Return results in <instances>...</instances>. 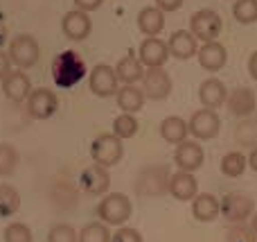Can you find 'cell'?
<instances>
[{"instance_id": "6da1fadb", "label": "cell", "mask_w": 257, "mask_h": 242, "mask_svg": "<svg viewBox=\"0 0 257 242\" xmlns=\"http://www.w3.org/2000/svg\"><path fill=\"white\" fill-rule=\"evenodd\" d=\"M86 77V61L75 50H63L52 61V79L59 89H72Z\"/></svg>"}, {"instance_id": "7a4b0ae2", "label": "cell", "mask_w": 257, "mask_h": 242, "mask_svg": "<svg viewBox=\"0 0 257 242\" xmlns=\"http://www.w3.org/2000/svg\"><path fill=\"white\" fill-rule=\"evenodd\" d=\"M169 172L167 166H147L138 172L136 181H133V190L138 197H160V195L169 193Z\"/></svg>"}, {"instance_id": "3957f363", "label": "cell", "mask_w": 257, "mask_h": 242, "mask_svg": "<svg viewBox=\"0 0 257 242\" xmlns=\"http://www.w3.org/2000/svg\"><path fill=\"white\" fill-rule=\"evenodd\" d=\"M133 204L124 193H108L97 204V217L106 226H124V222L131 217Z\"/></svg>"}, {"instance_id": "277c9868", "label": "cell", "mask_w": 257, "mask_h": 242, "mask_svg": "<svg viewBox=\"0 0 257 242\" xmlns=\"http://www.w3.org/2000/svg\"><path fill=\"white\" fill-rule=\"evenodd\" d=\"M122 156H124V145L115 134H99L90 143V158L95 161V166H102L108 170V168L117 166Z\"/></svg>"}, {"instance_id": "5b68a950", "label": "cell", "mask_w": 257, "mask_h": 242, "mask_svg": "<svg viewBox=\"0 0 257 242\" xmlns=\"http://www.w3.org/2000/svg\"><path fill=\"white\" fill-rule=\"evenodd\" d=\"M221 16L214 9H199L190 16V32L196 41H203V43L217 41V36L221 34Z\"/></svg>"}, {"instance_id": "8992f818", "label": "cell", "mask_w": 257, "mask_h": 242, "mask_svg": "<svg viewBox=\"0 0 257 242\" xmlns=\"http://www.w3.org/2000/svg\"><path fill=\"white\" fill-rule=\"evenodd\" d=\"M39 43L32 34H18L9 41V61L14 66H18V70H25V68H32L36 61H39Z\"/></svg>"}, {"instance_id": "52a82bcc", "label": "cell", "mask_w": 257, "mask_h": 242, "mask_svg": "<svg viewBox=\"0 0 257 242\" xmlns=\"http://www.w3.org/2000/svg\"><path fill=\"white\" fill-rule=\"evenodd\" d=\"M187 129L196 140H212L221 131V118L212 109H199V111H194L190 116Z\"/></svg>"}, {"instance_id": "ba28073f", "label": "cell", "mask_w": 257, "mask_h": 242, "mask_svg": "<svg viewBox=\"0 0 257 242\" xmlns=\"http://www.w3.org/2000/svg\"><path fill=\"white\" fill-rule=\"evenodd\" d=\"M255 202L246 193H228L221 197V215L230 224H244L248 217H253Z\"/></svg>"}, {"instance_id": "9c48e42d", "label": "cell", "mask_w": 257, "mask_h": 242, "mask_svg": "<svg viewBox=\"0 0 257 242\" xmlns=\"http://www.w3.org/2000/svg\"><path fill=\"white\" fill-rule=\"evenodd\" d=\"M172 89H174V82L165 68H147L145 70L142 93H145L147 100H154V102L167 100L172 95Z\"/></svg>"}, {"instance_id": "30bf717a", "label": "cell", "mask_w": 257, "mask_h": 242, "mask_svg": "<svg viewBox=\"0 0 257 242\" xmlns=\"http://www.w3.org/2000/svg\"><path fill=\"white\" fill-rule=\"evenodd\" d=\"M59 109V98L54 91L50 89H32L30 98H27V113L34 120H48L57 113Z\"/></svg>"}, {"instance_id": "8fae6325", "label": "cell", "mask_w": 257, "mask_h": 242, "mask_svg": "<svg viewBox=\"0 0 257 242\" xmlns=\"http://www.w3.org/2000/svg\"><path fill=\"white\" fill-rule=\"evenodd\" d=\"M88 86L97 98H113L120 91V79L115 75V68L106 63H97L88 75Z\"/></svg>"}, {"instance_id": "7c38bea8", "label": "cell", "mask_w": 257, "mask_h": 242, "mask_svg": "<svg viewBox=\"0 0 257 242\" xmlns=\"http://www.w3.org/2000/svg\"><path fill=\"white\" fill-rule=\"evenodd\" d=\"M203 147L196 140H183L181 145H176V152H174V163H176L178 170L192 172V175L203 166Z\"/></svg>"}, {"instance_id": "4fadbf2b", "label": "cell", "mask_w": 257, "mask_h": 242, "mask_svg": "<svg viewBox=\"0 0 257 242\" xmlns=\"http://www.w3.org/2000/svg\"><path fill=\"white\" fill-rule=\"evenodd\" d=\"M140 63L147 68H163L165 61L169 59V48L165 41H160L158 36H149L140 43Z\"/></svg>"}, {"instance_id": "5bb4252c", "label": "cell", "mask_w": 257, "mask_h": 242, "mask_svg": "<svg viewBox=\"0 0 257 242\" xmlns=\"http://www.w3.org/2000/svg\"><path fill=\"white\" fill-rule=\"evenodd\" d=\"M79 186H81V190H84L86 195L97 197V195H104L108 190V186H111V175H108L106 168L95 166L93 163L90 168H86V170L81 172Z\"/></svg>"}, {"instance_id": "9a60e30c", "label": "cell", "mask_w": 257, "mask_h": 242, "mask_svg": "<svg viewBox=\"0 0 257 242\" xmlns=\"http://www.w3.org/2000/svg\"><path fill=\"white\" fill-rule=\"evenodd\" d=\"M61 30L68 39L84 41L86 36L90 34V30H93V23H90V16L86 12H81V9H70L61 21Z\"/></svg>"}, {"instance_id": "2e32d148", "label": "cell", "mask_w": 257, "mask_h": 242, "mask_svg": "<svg viewBox=\"0 0 257 242\" xmlns=\"http://www.w3.org/2000/svg\"><path fill=\"white\" fill-rule=\"evenodd\" d=\"M169 195L178 202H192L199 195V181L192 172H174L169 177Z\"/></svg>"}, {"instance_id": "e0dca14e", "label": "cell", "mask_w": 257, "mask_h": 242, "mask_svg": "<svg viewBox=\"0 0 257 242\" xmlns=\"http://www.w3.org/2000/svg\"><path fill=\"white\" fill-rule=\"evenodd\" d=\"M199 100H201V104H203V109L217 111L228 100L226 84H223L221 79H217V77H208V79L201 82V86H199Z\"/></svg>"}, {"instance_id": "ac0fdd59", "label": "cell", "mask_w": 257, "mask_h": 242, "mask_svg": "<svg viewBox=\"0 0 257 242\" xmlns=\"http://www.w3.org/2000/svg\"><path fill=\"white\" fill-rule=\"evenodd\" d=\"M167 48H169V54L181 61L185 59H192L196 52H199V41L194 39L190 30H176L167 41Z\"/></svg>"}, {"instance_id": "d6986e66", "label": "cell", "mask_w": 257, "mask_h": 242, "mask_svg": "<svg viewBox=\"0 0 257 242\" xmlns=\"http://www.w3.org/2000/svg\"><path fill=\"white\" fill-rule=\"evenodd\" d=\"M3 93L9 102H23L32 93V82L23 70H12L3 79Z\"/></svg>"}, {"instance_id": "ffe728a7", "label": "cell", "mask_w": 257, "mask_h": 242, "mask_svg": "<svg viewBox=\"0 0 257 242\" xmlns=\"http://www.w3.org/2000/svg\"><path fill=\"white\" fill-rule=\"evenodd\" d=\"M226 107H228V111H230L232 116L248 118L250 113L255 111V107H257L255 93L250 89H246V86H237V89H232L230 95H228Z\"/></svg>"}, {"instance_id": "44dd1931", "label": "cell", "mask_w": 257, "mask_h": 242, "mask_svg": "<svg viewBox=\"0 0 257 242\" xmlns=\"http://www.w3.org/2000/svg\"><path fill=\"white\" fill-rule=\"evenodd\" d=\"M196 59H199L201 68L208 72H219L228 61L226 48H223L219 41H212V43H203L196 52Z\"/></svg>"}, {"instance_id": "7402d4cb", "label": "cell", "mask_w": 257, "mask_h": 242, "mask_svg": "<svg viewBox=\"0 0 257 242\" xmlns=\"http://www.w3.org/2000/svg\"><path fill=\"white\" fill-rule=\"evenodd\" d=\"M192 215L199 222H214L221 215V199L210 193H199L192 199Z\"/></svg>"}, {"instance_id": "603a6c76", "label": "cell", "mask_w": 257, "mask_h": 242, "mask_svg": "<svg viewBox=\"0 0 257 242\" xmlns=\"http://www.w3.org/2000/svg\"><path fill=\"white\" fill-rule=\"evenodd\" d=\"M187 122L181 116H167L160 122V138L169 145H181L183 140H187Z\"/></svg>"}, {"instance_id": "cb8c5ba5", "label": "cell", "mask_w": 257, "mask_h": 242, "mask_svg": "<svg viewBox=\"0 0 257 242\" xmlns=\"http://www.w3.org/2000/svg\"><path fill=\"white\" fill-rule=\"evenodd\" d=\"M115 100H117V107L122 109V113H138L142 107H145V93L142 89H138L136 84H124L120 91L115 93Z\"/></svg>"}, {"instance_id": "d4e9b609", "label": "cell", "mask_w": 257, "mask_h": 242, "mask_svg": "<svg viewBox=\"0 0 257 242\" xmlns=\"http://www.w3.org/2000/svg\"><path fill=\"white\" fill-rule=\"evenodd\" d=\"M138 27L140 32L149 39V36H158L165 30V14L158 7H145L138 14Z\"/></svg>"}, {"instance_id": "484cf974", "label": "cell", "mask_w": 257, "mask_h": 242, "mask_svg": "<svg viewBox=\"0 0 257 242\" xmlns=\"http://www.w3.org/2000/svg\"><path fill=\"white\" fill-rule=\"evenodd\" d=\"M115 75L122 84H136L145 77V66L140 63V59L136 54H124L115 66Z\"/></svg>"}, {"instance_id": "4316f807", "label": "cell", "mask_w": 257, "mask_h": 242, "mask_svg": "<svg viewBox=\"0 0 257 242\" xmlns=\"http://www.w3.org/2000/svg\"><path fill=\"white\" fill-rule=\"evenodd\" d=\"M246 168H248V158H246L241 152H226L223 154V158H221L223 177L237 179V177H241L246 172Z\"/></svg>"}, {"instance_id": "83f0119b", "label": "cell", "mask_w": 257, "mask_h": 242, "mask_svg": "<svg viewBox=\"0 0 257 242\" xmlns=\"http://www.w3.org/2000/svg\"><path fill=\"white\" fill-rule=\"evenodd\" d=\"M50 197H52L54 206L66 211V208H72L77 204V190H75V186L68 184V181H59V184H54Z\"/></svg>"}, {"instance_id": "f1b7e54d", "label": "cell", "mask_w": 257, "mask_h": 242, "mask_svg": "<svg viewBox=\"0 0 257 242\" xmlns=\"http://www.w3.org/2000/svg\"><path fill=\"white\" fill-rule=\"evenodd\" d=\"M21 208V195L12 184H0V217H12Z\"/></svg>"}, {"instance_id": "f546056e", "label": "cell", "mask_w": 257, "mask_h": 242, "mask_svg": "<svg viewBox=\"0 0 257 242\" xmlns=\"http://www.w3.org/2000/svg\"><path fill=\"white\" fill-rule=\"evenodd\" d=\"M21 163V154L14 145L9 143H0V177H9L14 175V170Z\"/></svg>"}, {"instance_id": "4dcf8cb0", "label": "cell", "mask_w": 257, "mask_h": 242, "mask_svg": "<svg viewBox=\"0 0 257 242\" xmlns=\"http://www.w3.org/2000/svg\"><path fill=\"white\" fill-rule=\"evenodd\" d=\"M232 16L241 25H253V23H257V0H235Z\"/></svg>"}, {"instance_id": "1f68e13d", "label": "cell", "mask_w": 257, "mask_h": 242, "mask_svg": "<svg viewBox=\"0 0 257 242\" xmlns=\"http://www.w3.org/2000/svg\"><path fill=\"white\" fill-rule=\"evenodd\" d=\"M138 129H140V125H138L136 116H131V113H120V116L113 120V134L120 140L133 138V136L138 134Z\"/></svg>"}, {"instance_id": "d6a6232c", "label": "cell", "mask_w": 257, "mask_h": 242, "mask_svg": "<svg viewBox=\"0 0 257 242\" xmlns=\"http://www.w3.org/2000/svg\"><path fill=\"white\" fill-rule=\"evenodd\" d=\"M111 231L104 222H90L79 231V240L77 242H111Z\"/></svg>"}, {"instance_id": "836d02e7", "label": "cell", "mask_w": 257, "mask_h": 242, "mask_svg": "<svg viewBox=\"0 0 257 242\" xmlns=\"http://www.w3.org/2000/svg\"><path fill=\"white\" fill-rule=\"evenodd\" d=\"M3 238H5V242H34L32 229L27 224H23V222H12V224H7Z\"/></svg>"}, {"instance_id": "e575fe53", "label": "cell", "mask_w": 257, "mask_h": 242, "mask_svg": "<svg viewBox=\"0 0 257 242\" xmlns=\"http://www.w3.org/2000/svg\"><path fill=\"white\" fill-rule=\"evenodd\" d=\"M77 240H79V235H77L75 226L68 224V222L54 224L48 233V242H77Z\"/></svg>"}, {"instance_id": "d590c367", "label": "cell", "mask_w": 257, "mask_h": 242, "mask_svg": "<svg viewBox=\"0 0 257 242\" xmlns=\"http://www.w3.org/2000/svg\"><path fill=\"white\" fill-rule=\"evenodd\" d=\"M228 242H257L255 233L244 224H235L228 231Z\"/></svg>"}, {"instance_id": "8d00e7d4", "label": "cell", "mask_w": 257, "mask_h": 242, "mask_svg": "<svg viewBox=\"0 0 257 242\" xmlns=\"http://www.w3.org/2000/svg\"><path fill=\"white\" fill-rule=\"evenodd\" d=\"M111 242H145V240H142V233L138 229H131V226H120V229L111 235Z\"/></svg>"}, {"instance_id": "74e56055", "label": "cell", "mask_w": 257, "mask_h": 242, "mask_svg": "<svg viewBox=\"0 0 257 242\" xmlns=\"http://www.w3.org/2000/svg\"><path fill=\"white\" fill-rule=\"evenodd\" d=\"M156 7H158L163 14L176 12V9L183 7V0H156Z\"/></svg>"}, {"instance_id": "f35d334b", "label": "cell", "mask_w": 257, "mask_h": 242, "mask_svg": "<svg viewBox=\"0 0 257 242\" xmlns=\"http://www.w3.org/2000/svg\"><path fill=\"white\" fill-rule=\"evenodd\" d=\"M102 3H104V0H75L77 9H81V12H86V14L99 9V7H102Z\"/></svg>"}, {"instance_id": "ab89813d", "label": "cell", "mask_w": 257, "mask_h": 242, "mask_svg": "<svg viewBox=\"0 0 257 242\" xmlns=\"http://www.w3.org/2000/svg\"><path fill=\"white\" fill-rule=\"evenodd\" d=\"M9 72H12V61H9V57L5 52H0V82H3Z\"/></svg>"}, {"instance_id": "60d3db41", "label": "cell", "mask_w": 257, "mask_h": 242, "mask_svg": "<svg viewBox=\"0 0 257 242\" xmlns=\"http://www.w3.org/2000/svg\"><path fill=\"white\" fill-rule=\"evenodd\" d=\"M248 75L257 82V50L248 57Z\"/></svg>"}, {"instance_id": "b9f144b4", "label": "cell", "mask_w": 257, "mask_h": 242, "mask_svg": "<svg viewBox=\"0 0 257 242\" xmlns=\"http://www.w3.org/2000/svg\"><path fill=\"white\" fill-rule=\"evenodd\" d=\"M248 168L253 172H257V145L250 149V154H248Z\"/></svg>"}, {"instance_id": "7bdbcfd3", "label": "cell", "mask_w": 257, "mask_h": 242, "mask_svg": "<svg viewBox=\"0 0 257 242\" xmlns=\"http://www.w3.org/2000/svg\"><path fill=\"white\" fill-rule=\"evenodd\" d=\"M5 41H7V25L0 21V48L5 45Z\"/></svg>"}, {"instance_id": "ee69618b", "label": "cell", "mask_w": 257, "mask_h": 242, "mask_svg": "<svg viewBox=\"0 0 257 242\" xmlns=\"http://www.w3.org/2000/svg\"><path fill=\"white\" fill-rule=\"evenodd\" d=\"M250 231L255 233V238H257V215L250 217Z\"/></svg>"}]
</instances>
